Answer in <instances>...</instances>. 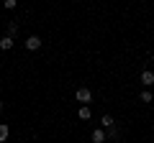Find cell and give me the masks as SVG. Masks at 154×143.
<instances>
[{"mask_svg": "<svg viewBox=\"0 0 154 143\" xmlns=\"http://www.w3.org/2000/svg\"><path fill=\"white\" fill-rule=\"evenodd\" d=\"M75 100H77V102H82V105H88V102H93V92H90L88 87H80L75 92Z\"/></svg>", "mask_w": 154, "mask_h": 143, "instance_id": "cell-1", "label": "cell"}, {"mask_svg": "<svg viewBox=\"0 0 154 143\" xmlns=\"http://www.w3.org/2000/svg\"><path fill=\"white\" fill-rule=\"evenodd\" d=\"M90 141L93 143H105L108 141V130H105V128H95L93 136H90Z\"/></svg>", "mask_w": 154, "mask_h": 143, "instance_id": "cell-2", "label": "cell"}, {"mask_svg": "<svg viewBox=\"0 0 154 143\" xmlns=\"http://www.w3.org/2000/svg\"><path fill=\"white\" fill-rule=\"evenodd\" d=\"M26 49L28 51H38L41 49V39H38V36H28L26 39Z\"/></svg>", "mask_w": 154, "mask_h": 143, "instance_id": "cell-3", "label": "cell"}, {"mask_svg": "<svg viewBox=\"0 0 154 143\" xmlns=\"http://www.w3.org/2000/svg\"><path fill=\"white\" fill-rule=\"evenodd\" d=\"M141 84H144V87H152V84H154V72H149V69L141 72Z\"/></svg>", "mask_w": 154, "mask_h": 143, "instance_id": "cell-4", "label": "cell"}, {"mask_svg": "<svg viewBox=\"0 0 154 143\" xmlns=\"http://www.w3.org/2000/svg\"><path fill=\"white\" fill-rule=\"evenodd\" d=\"M13 44H16V39H11V36H3V39H0V51H11Z\"/></svg>", "mask_w": 154, "mask_h": 143, "instance_id": "cell-5", "label": "cell"}, {"mask_svg": "<svg viewBox=\"0 0 154 143\" xmlns=\"http://www.w3.org/2000/svg\"><path fill=\"white\" fill-rule=\"evenodd\" d=\"M100 125H103L105 130H110V128H116V120H113V115H103V118H100Z\"/></svg>", "mask_w": 154, "mask_h": 143, "instance_id": "cell-6", "label": "cell"}, {"mask_svg": "<svg viewBox=\"0 0 154 143\" xmlns=\"http://www.w3.org/2000/svg\"><path fill=\"white\" fill-rule=\"evenodd\" d=\"M77 115H80V120H90V118H93V112H90V105H82V107L77 110Z\"/></svg>", "mask_w": 154, "mask_h": 143, "instance_id": "cell-7", "label": "cell"}, {"mask_svg": "<svg viewBox=\"0 0 154 143\" xmlns=\"http://www.w3.org/2000/svg\"><path fill=\"white\" fill-rule=\"evenodd\" d=\"M8 136H11V128H8L5 123H0V143H5Z\"/></svg>", "mask_w": 154, "mask_h": 143, "instance_id": "cell-8", "label": "cell"}, {"mask_svg": "<svg viewBox=\"0 0 154 143\" xmlns=\"http://www.w3.org/2000/svg\"><path fill=\"white\" fill-rule=\"evenodd\" d=\"M16 33H18V23L11 21V23H8V36H11V39H16Z\"/></svg>", "mask_w": 154, "mask_h": 143, "instance_id": "cell-9", "label": "cell"}, {"mask_svg": "<svg viewBox=\"0 0 154 143\" xmlns=\"http://www.w3.org/2000/svg\"><path fill=\"white\" fill-rule=\"evenodd\" d=\"M141 102H154V95L149 92V89H144V92H141Z\"/></svg>", "mask_w": 154, "mask_h": 143, "instance_id": "cell-10", "label": "cell"}, {"mask_svg": "<svg viewBox=\"0 0 154 143\" xmlns=\"http://www.w3.org/2000/svg\"><path fill=\"white\" fill-rule=\"evenodd\" d=\"M3 3H5V8H8V10H13V8L18 5V0H3Z\"/></svg>", "mask_w": 154, "mask_h": 143, "instance_id": "cell-11", "label": "cell"}, {"mask_svg": "<svg viewBox=\"0 0 154 143\" xmlns=\"http://www.w3.org/2000/svg\"><path fill=\"white\" fill-rule=\"evenodd\" d=\"M116 138H118V130H116V128H110V130H108V141H116Z\"/></svg>", "mask_w": 154, "mask_h": 143, "instance_id": "cell-12", "label": "cell"}, {"mask_svg": "<svg viewBox=\"0 0 154 143\" xmlns=\"http://www.w3.org/2000/svg\"><path fill=\"white\" fill-rule=\"evenodd\" d=\"M0 112H3V102H0Z\"/></svg>", "mask_w": 154, "mask_h": 143, "instance_id": "cell-13", "label": "cell"}, {"mask_svg": "<svg viewBox=\"0 0 154 143\" xmlns=\"http://www.w3.org/2000/svg\"><path fill=\"white\" fill-rule=\"evenodd\" d=\"M152 64H154V54H152Z\"/></svg>", "mask_w": 154, "mask_h": 143, "instance_id": "cell-14", "label": "cell"}]
</instances>
